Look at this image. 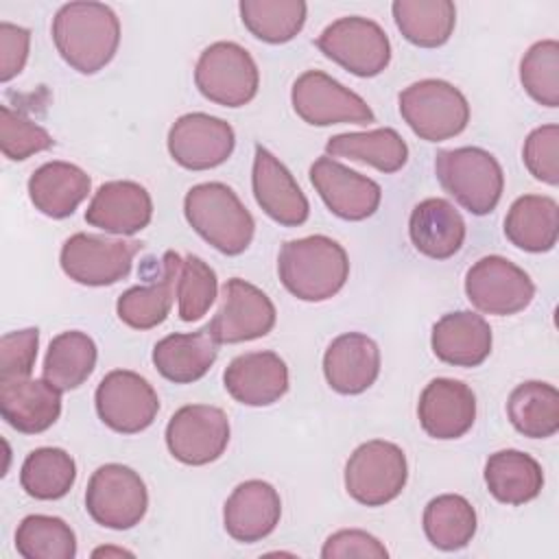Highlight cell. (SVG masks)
Returning a JSON list of instances; mask_svg holds the SVG:
<instances>
[{
    "label": "cell",
    "instance_id": "obj_1",
    "mask_svg": "<svg viewBox=\"0 0 559 559\" xmlns=\"http://www.w3.org/2000/svg\"><path fill=\"white\" fill-rule=\"evenodd\" d=\"M52 41L70 68L94 74L114 59L120 22L107 4L68 2L52 17Z\"/></svg>",
    "mask_w": 559,
    "mask_h": 559
},
{
    "label": "cell",
    "instance_id": "obj_2",
    "mask_svg": "<svg viewBox=\"0 0 559 559\" xmlns=\"http://www.w3.org/2000/svg\"><path fill=\"white\" fill-rule=\"evenodd\" d=\"M277 275L293 297L301 301H325L345 286L349 260L336 240L314 234L282 245Z\"/></svg>",
    "mask_w": 559,
    "mask_h": 559
},
{
    "label": "cell",
    "instance_id": "obj_3",
    "mask_svg": "<svg viewBox=\"0 0 559 559\" xmlns=\"http://www.w3.org/2000/svg\"><path fill=\"white\" fill-rule=\"evenodd\" d=\"M183 214L190 227L225 255L242 253L253 240V216L238 194L221 181L192 186L183 199Z\"/></svg>",
    "mask_w": 559,
    "mask_h": 559
},
{
    "label": "cell",
    "instance_id": "obj_4",
    "mask_svg": "<svg viewBox=\"0 0 559 559\" xmlns=\"http://www.w3.org/2000/svg\"><path fill=\"white\" fill-rule=\"evenodd\" d=\"M435 173L441 188L469 214H489L504 188V173L498 159L478 146H459L439 151Z\"/></svg>",
    "mask_w": 559,
    "mask_h": 559
},
{
    "label": "cell",
    "instance_id": "obj_5",
    "mask_svg": "<svg viewBox=\"0 0 559 559\" xmlns=\"http://www.w3.org/2000/svg\"><path fill=\"white\" fill-rule=\"evenodd\" d=\"M404 122L426 142L459 135L469 122V105L459 87L441 79H424L400 92Z\"/></svg>",
    "mask_w": 559,
    "mask_h": 559
},
{
    "label": "cell",
    "instance_id": "obj_6",
    "mask_svg": "<svg viewBox=\"0 0 559 559\" xmlns=\"http://www.w3.org/2000/svg\"><path fill=\"white\" fill-rule=\"evenodd\" d=\"M406 478V454L400 445L384 439L360 443L345 463V489L365 507H382L395 500Z\"/></svg>",
    "mask_w": 559,
    "mask_h": 559
},
{
    "label": "cell",
    "instance_id": "obj_7",
    "mask_svg": "<svg viewBox=\"0 0 559 559\" xmlns=\"http://www.w3.org/2000/svg\"><path fill=\"white\" fill-rule=\"evenodd\" d=\"M199 92L223 107H242L258 94L260 72L253 57L234 41L207 46L194 68Z\"/></svg>",
    "mask_w": 559,
    "mask_h": 559
},
{
    "label": "cell",
    "instance_id": "obj_8",
    "mask_svg": "<svg viewBox=\"0 0 559 559\" xmlns=\"http://www.w3.org/2000/svg\"><path fill=\"white\" fill-rule=\"evenodd\" d=\"M85 509L90 518L107 528L127 531L142 522L148 509L146 485L140 474L120 463L100 465L87 483Z\"/></svg>",
    "mask_w": 559,
    "mask_h": 559
},
{
    "label": "cell",
    "instance_id": "obj_9",
    "mask_svg": "<svg viewBox=\"0 0 559 559\" xmlns=\"http://www.w3.org/2000/svg\"><path fill=\"white\" fill-rule=\"evenodd\" d=\"M317 48L347 72L378 76L391 61V44L382 26L360 15L334 20L317 37Z\"/></svg>",
    "mask_w": 559,
    "mask_h": 559
},
{
    "label": "cell",
    "instance_id": "obj_10",
    "mask_svg": "<svg viewBox=\"0 0 559 559\" xmlns=\"http://www.w3.org/2000/svg\"><path fill=\"white\" fill-rule=\"evenodd\" d=\"M290 103L295 114L312 127L369 124L376 120L371 107L349 87L321 70H308L293 83Z\"/></svg>",
    "mask_w": 559,
    "mask_h": 559
},
{
    "label": "cell",
    "instance_id": "obj_11",
    "mask_svg": "<svg viewBox=\"0 0 559 559\" xmlns=\"http://www.w3.org/2000/svg\"><path fill=\"white\" fill-rule=\"evenodd\" d=\"M138 240H109L94 234L70 236L59 253L63 273L83 286H109L131 273Z\"/></svg>",
    "mask_w": 559,
    "mask_h": 559
},
{
    "label": "cell",
    "instance_id": "obj_12",
    "mask_svg": "<svg viewBox=\"0 0 559 559\" xmlns=\"http://www.w3.org/2000/svg\"><path fill=\"white\" fill-rule=\"evenodd\" d=\"M465 295L476 310L509 317L533 301L535 284L528 273L511 260L502 255H485L469 266L465 275Z\"/></svg>",
    "mask_w": 559,
    "mask_h": 559
},
{
    "label": "cell",
    "instance_id": "obj_13",
    "mask_svg": "<svg viewBox=\"0 0 559 559\" xmlns=\"http://www.w3.org/2000/svg\"><path fill=\"white\" fill-rule=\"evenodd\" d=\"M96 413L105 426L122 435L146 430L159 411L155 389L135 371L114 369L96 386Z\"/></svg>",
    "mask_w": 559,
    "mask_h": 559
},
{
    "label": "cell",
    "instance_id": "obj_14",
    "mask_svg": "<svg viewBox=\"0 0 559 559\" xmlns=\"http://www.w3.org/2000/svg\"><path fill=\"white\" fill-rule=\"evenodd\" d=\"M229 443V419L223 408L210 404L181 406L166 426L170 454L186 465H207Z\"/></svg>",
    "mask_w": 559,
    "mask_h": 559
},
{
    "label": "cell",
    "instance_id": "obj_15",
    "mask_svg": "<svg viewBox=\"0 0 559 559\" xmlns=\"http://www.w3.org/2000/svg\"><path fill=\"white\" fill-rule=\"evenodd\" d=\"M273 325L275 306L269 295L240 277H231L225 282L221 306L205 328L221 345L266 336Z\"/></svg>",
    "mask_w": 559,
    "mask_h": 559
},
{
    "label": "cell",
    "instance_id": "obj_16",
    "mask_svg": "<svg viewBox=\"0 0 559 559\" xmlns=\"http://www.w3.org/2000/svg\"><path fill=\"white\" fill-rule=\"evenodd\" d=\"M236 133L223 118L192 111L179 116L168 131L170 157L188 170H210L229 159Z\"/></svg>",
    "mask_w": 559,
    "mask_h": 559
},
{
    "label": "cell",
    "instance_id": "obj_17",
    "mask_svg": "<svg viewBox=\"0 0 559 559\" xmlns=\"http://www.w3.org/2000/svg\"><path fill=\"white\" fill-rule=\"evenodd\" d=\"M310 183L328 210L343 221L369 218L382 199V190L373 179L343 166L330 155L314 159L310 166Z\"/></svg>",
    "mask_w": 559,
    "mask_h": 559
},
{
    "label": "cell",
    "instance_id": "obj_18",
    "mask_svg": "<svg viewBox=\"0 0 559 559\" xmlns=\"http://www.w3.org/2000/svg\"><path fill=\"white\" fill-rule=\"evenodd\" d=\"M251 188L258 205L266 216L286 227L308 221L310 205L290 170L262 144L255 146Z\"/></svg>",
    "mask_w": 559,
    "mask_h": 559
},
{
    "label": "cell",
    "instance_id": "obj_19",
    "mask_svg": "<svg viewBox=\"0 0 559 559\" xmlns=\"http://www.w3.org/2000/svg\"><path fill=\"white\" fill-rule=\"evenodd\" d=\"M417 417L428 437L459 439L474 426L476 395L461 380L435 378L419 395Z\"/></svg>",
    "mask_w": 559,
    "mask_h": 559
},
{
    "label": "cell",
    "instance_id": "obj_20",
    "mask_svg": "<svg viewBox=\"0 0 559 559\" xmlns=\"http://www.w3.org/2000/svg\"><path fill=\"white\" fill-rule=\"evenodd\" d=\"M282 500L273 485L264 480L240 483L223 507V524L231 539L253 544L269 537L280 524Z\"/></svg>",
    "mask_w": 559,
    "mask_h": 559
},
{
    "label": "cell",
    "instance_id": "obj_21",
    "mask_svg": "<svg viewBox=\"0 0 559 559\" xmlns=\"http://www.w3.org/2000/svg\"><path fill=\"white\" fill-rule=\"evenodd\" d=\"M223 384L245 406H269L288 391V367L275 352H247L227 365Z\"/></svg>",
    "mask_w": 559,
    "mask_h": 559
},
{
    "label": "cell",
    "instance_id": "obj_22",
    "mask_svg": "<svg viewBox=\"0 0 559 559\" xmlns=\"http://www.w3.org/2000/svg\"><path fill=\"white\" fill-rule=\"evenodd\" d=\"M153 216V201L144 186L135 181H107L103 183L87 210L85 223L109 234L131 236L142 231Z\"/></svg>",
    "mask_w": 559,
    "mask_h": 559
},
{
    "label": "cell",
    "instance_id": "obj_23",
    "mask_svg": "<svg viewBox=\"0 0 559 559\" xmlns=\"http://www.w3.org/2000/svg\"><path fill=\"white\" fill-rule=\"evenodd\" d=\"M380 373V349L373 338L360 332L336 336L323 356V376L341 395L367 391Z\"/></svg>",
    "mask_w": 559,
    "mask_h": 559
},
{
    "label": "cell",
    "instance_id": "obj_24",
    "mask_svg": "<svg viewBox=\"0 0 559 559\" xmlns=\"http://www.w3.org/2000/svg\"><path fill=\"white\" fill-rule=\"evenodd\" d=\"M2 419L24 435L48 430L61 415V391L48 380H7L0 382Z\"/></svg>",
    "mask_w": 559,
    "mask_h": 559
},
{
    "label": "cell",
    "instance_id": "obj_25",
    "mask_svg": "<svg viewBox=\"0 0 559 559\" xmlns=\"http://www.w3.org/2000/svg\"><path fill=\"white\" fill-rule=\"evenodd\" d=\"M413 247L432 260H448L463 247L465 221L461 212L441 197L419 201L408 218Z\"/></svg>",
    "mask_w": 559,
    "mask_h": 559
},
{
    "label": "cell",
    "instance_id": "obj_26",
    "mask_svg": "<svg viewBox=\"0 0 559 559\" xmlns=\"http://www.w3.org/2000/svg\"><path fill=\"white\" fill-rule=\"evenodd\" d=\"M430 345L445 365L478 367L491 352V328L476 312H448L432 325Z\"/></svg>",
    "mask_w": 559,
    "mask_h": 559
},
{
    "label": "cell",
    "instance_id": "obj_27",
    "mask_svg": "<svg viewBox=\"0 0 559 559\" xmlns=\"http://www.w3.org/2000/svg\"><path fill=\"white\" fill-rule=\"evenodd\" d=\"M218 356V341L207 328L197 332H175L153 347V365L166 380L190 384L201 380Z\"/></svg>",
    "mask_w": 559,
    "mask_h": 559
},
{
    "label": "cell",
    "instance_id": "obj_28",
    "mask_svg": "<svg viewBox=\"0 0 559 559\" xmlns=\"http://www.w3.org/2000/svg\"><path fill=\"white\" fill-rule=\"evenodd\" d=\"M181 255L166 251L162 258V273L151 284L133 286L118 297L116 312L122 323L133 330H151L159 325L173 306L177 295V275L181 266Z\"/></svg>",
    "mask_w": 559,
    "mask_h": 559
},
{
    "label": "cell",
    "instance_id": "obj_29",
    "mask_svg": "<svg viewBox=\"0 0 559 559\" xmlns=\"http://www.w3.org/2000/svg\"><path fill=\"white\" fill-rule=\"evenodd\" d=\"M90 175L70 162H46L28 179V197L35 210L50 218L72 216L90 192Z\"/></svg>",
    "mask_w": 559,
    "mask_h": 559
},
{
    "label": "cell",
    "instance_id": "obj_30",
    "mask_svg": "<svg viewBox=\"0 0 559 559\" xmlns=\"http://www.w3.org/2000/svg\"><path fill=\"white\" fill-rule=\"evenodd\" d=\"M504 236L522 251H550L559 236L557 201L544 194H524L515 199L504 218Z\"/></svg>",
    "mask_w": 559,
    "mask_h": 559
},
{
    "label": "cell",
    "instance_id": "obj_31",
    "mask_svg": "<svg viewBox=\"0 0 559 559\" xmlns=\"http://www.w3.org/2000/svg\"><path fill=\"white\" fill-rule=\"evenodd\" d=\"M489 493L504 504H524L539 496L544 487L542 465L526 452L500 450L485 463Z\"/></svg>",
    "mask_w": 559,
    "mask_h": 559
},
{
    "label": "cell",
    "instance_id": "obj_32",
    "mask_svg": "<svg viewBox=\"0 0 559 559\" xmlns=\"http://www.w3.org/2000/svg\"><path fill=\"white\" fill-rule=\"evenodd\" d=\"M325 153L330 157H347L373 166L380 173H397L408 159V146L395 129L382 127L373 131L338 133L328 140Z\"/></svg>",
    "mask_w": 559,
    "mask_h": 559
},
{
    "label": "cell",
    "instance_id": "obj_33",
    "mask_svg": "<svg viewBox=\"0 0 559 559\" xmlns=\"http://www.w3.org/2000/svg\"><path fill=\"white\" fill-rule=\"evenodd\" d=\"M513 428L531 439H546L559 430V393L552 384L528 380L518 384L507 402Z\"/></svg>",
    "mask_w": 559,
    "mask_h": 559
},
{
    "label": "cell",
    "instance_id": "obj_34",
    "mask_svg": "<svg viewBox=\"0 0 559 559\" xmlns=\"http://www.w3.org/2000/svg\"><path fill=\"white\" fill-rule=\"evenodd\" d=\"M400 33L415 46H443L456 24V7L450 0H395L391 4Z\"/></svg>",
    "mask_w": 559,
    "mask_h": 559
},
{
    "label": "cell",
    "instance_id": "obj_35",
    "mask_svg": "<svg viewBox=\"0 0 559 559\" xmlns=\"http://www.w3.org/2000/svg\"><path fill=\"white\" fill-rule=\"evenodd\" d=\"M96 343L92 336L79 330H68L57 334L44 358V380H48L59 391H72L81 386L96 367Z\"/></svg>",
    "mask_w": 559,
    "mask_h": 559
},
{
    "label": "cell",
    "instance_id": "obj_36",
    "mask_svg": "<svg viewBox=\"0 0 559 559\" xmlns=\"http://www.w3.org/2000/svg\"><path fill=\"white\" fill-rule=\"evenodd\" d=\"M424 533L439 550H461L476 533V511L459 493H441L424 509Z\"/></svg>",
    "mask_w": 559,
    "mask_h": 559
},
{
    "label": "cell",
    "instance_id": "obj_37",
    "mask_svg": "<svg viewBox=\"0 0 559 559\" xmlns=\"http://www.w3.org/2000/svg\"><path fill=\"white\" fill-rule=\"evenodd\" d=\"M74 480V459L61 448L33 450L20 469V485L35 500H59L72 489Z\"/></svg>",
    "mask_w": 559,
    "mask_h": 559
},
{
    "label": "cell",
    "instance_id": "obj_38",
    "mask_svg": "<svg viewBox=\"0 0 559 559\" xmlns=\"http://www.w3.org/2000/svg\"><path fill=\"white\" fill-rule=\"evenodd\" d=\"M245 28L260 41L286 44L306 24V2L301 0H242L238 4Z\"/></svg>",
    "mask_w": 559,
    "mask_h": 559
},
{
    "label": "cell",
    "instance_id": "obj_39",
    "mask_svg": "<svg viewBox=\"0 0 559 559\" xmlns=\"http://www.w3.org/2000/svg\"><path fill=\"white\" fill-rule=\"evenodd\" d=\"M15 550L24 559H72L76 555V537L61 518L35 513L17 524Z\"/></svg>",
    "mask_w": 559,
    "mask_h": 559
},
{
    "label": "cell",
    "instance_id": "obj_40",
    "mask_svg": "<svg viewBox=\"0 0 559 559\" xmlns=\"http://www.w3.org/2000/svg\"><path fill=\"white\" fill-rule=\"evenodd\" d=\"M520 81L535 103L559 107V44L555 39L535 41L524 52L520 61Z\"/></svg>",
    "mask_w": 559,
    "mask_h": 559
},
{
    "label": "cell",
    "instance_id": "obj_41",
    "mask_svg": "<svg viewBox=\"0 0 559 559\" xmlns=\"http://www.w3.org/2000/svg\"><path fill=\"white\" fill-rule=\"evenodd\" d=\"M218 293L216 273L199 255H186L177 275V312L186 323L199 321Z\"/></svg>",
    "mask_w": 559,
    "mask_h": 559
},
{
    "label": "cell",
    "instance_id": "obj_42",
    "mask_svg": "<svg viewBox=\"0 0 559 559\" xmlns=\"http://www.w3.org/2000/svg\"><path fill=\"white\" fill-rule=\"evenodd\" d=\"M55 144L50 133L11 107H0V146L7 159L22 162Z\"/></svg>",
    "mask_w": 559,
    "mask_h": 559
},
{
    "label": "cell",
    "instance_id": "obj_43",
    "mask_svg": "<svg viewBox=\"0 0 559 559\" xmlns=\"http://www.w3.org/2000/svg\"><path fill=\"white\" fill-rule=\"evenodd\" d=\"M522 159L528 173L548 186L559 183V127L544 124L528 133L522 148Z\"/></svg>",
    "mask_w": 559,
    "mask_h": 559
},
{
    "label": "cell",
    "instance_id": "obj_44",
    "mask_svg": "<svg viewBox=\"0 0 559 559\" xmlns=\"http://www.w3.org/2000/svg\"><path fill=\"white\" fill-rule=\"evenodd\" d=\"M39 345V330L24 328L15 332H7L0 338V382L28 378Z\"/></svg>",
    "mask_w": 559,
    "mask_h": 559
},
{
    "label": "cell",
    "instance_id": "obj_45",
    "mask_svg": "<svg viewBox=\"0 0 559 559\" xmlns=\"http://www.w3.org/2000/svg\"><path fill=\"white\" fill-rule=\"evenodd\" d=\"M323 559H345V557H367V559H386L389 550L384 544L360 528H343L332 533L321 548Z\"/></svg>",
    "mask_w": 559,
    "mask_h": 559
},
{
    "label": "cell",
    "instance_id": "obj_46",
    "mask_svg": "<svg viewBox=\"0 0 559 559\" xmlns=\"http://www.w3.org/2000/svg\"><path fill=\"white\" fill-rule=\"evenodd\" d=\"M31 31L11 22H0V81L7 83L24 70L28 59Z\"/></svg>",
    "mask_w": 559,
    "mask_h": 559
},
{
    "label": "cell",
    "instance_id": "obj_47",
    "mask_svg": "<svg viewBox=\"0 0 559 559\" xmlns=\"http://www.w3.org/2000/svg\"><path fill=\"white\" fill-rule=\"evenodd\" d=\"M98 555H131V552H127V550H116V548H100V550H94V557H98Z\"/></svg>",
    "mask_w": 559,
    "mask_h": 559
}]
</instances>
